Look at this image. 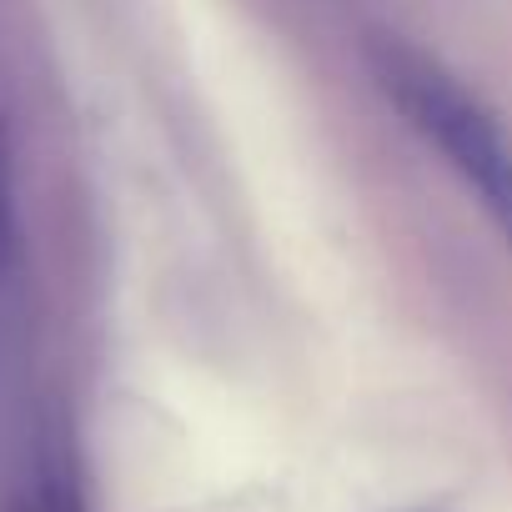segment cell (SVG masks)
I'll return each instance as SVG.
<instances>
[{
  "label": "cell",
  "mask_w": 512,
  "mask_h": 512,
  "mask_svg": "<svg viewBox=\"0 0 512 512\" xmlns=\"http://www.w3.org/2000/svg\"><path fill=\"white\" fill-rule=\"evenodd\" d=\"M21 256V206H16V146L0 121V287L11 282Z\"/></svg>",
  "instance_id": "cell-2"
},
{
  "label": "cell",
  "mask_w": 512,
  "mask_h": 512,
  "mask_svg": "<svg viewBox=\"0 0 512 512\" xmlns=\"http://www.w3.org/2000/svg\"><path fill=\"white\" fill-rule=\"evenodd\" d=\"M372 61H377L382 91L452 161V171L482 196V206L492 211L502 236L512 241V146L492 126V116L477 101H467L447 71H437L427 56H417L397 41H382Z\"/></svg>",
  "instance_id": "cell-1"
}]
</instances>
